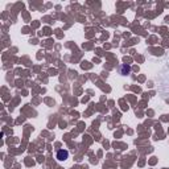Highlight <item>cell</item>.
<instances>
[{"label": "cell", "instance_id": "obj_1", "mask_svg": "<svg viewBox=\"0 0 169 169\" xmlns=\"http://www.w3.org/2000/svg\"><path fill=\"white\" fill-rule=\"evenodd\" d=\"M57 160L58 161H65L67 160V157H69V152H67L66 149H60L58 152H57Z\"/></svg>", "mask_w": 169, "mask_h": 169}, {"label": "cell", "instance_id": "obj_2", "mask_svg": "<svg viewBox=\"0 0 169 169\" xmlns=\"http://www.w3.org/2000/svg\"><path fill=\"white\" fill-rule=\"evenodd\" d=\"M119 71H120L122 75H127V74H129V71H131V66H128V65H125V63L120 65Z\"/></svg>", "mask_w": 169, "mask_h": 169}]
</instances>
